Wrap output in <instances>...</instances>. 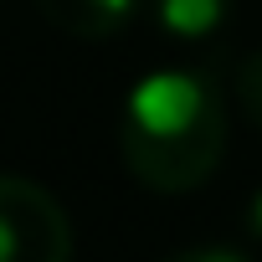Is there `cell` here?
Masks as SVG:
<instances>
[{"instance_id":"obj_3","label":"cell","mask_w":262,"mask_h":262,"mask_svg":"<svg viewBox=\"0 0 262 262\" xmlns=\"http://www.w3.org/2000/svg\"><path fill=\"white\" fill-rule=\"evenodd\" d=\"M144 0H36V11L77 41H108L139 16Z\"/></svg>"},{"instance_id":"obj_2","label":"cell","mask_w":262,"mask_h":262,"mask_svg":"<svg viewBox=\"0 0 262 262\" xmlns=\"http://www.w3.org/2000/svg\"><path fill=\"white\" fill-rule=\"evenodd\" d=\"M0 262H72V221L47 185L0 175Z\"/></svg>"},{"instance_id":"obj_4","label":"cell","mask_w":262,"mask_h":262,"mask_svg":"<svg viewBox=\"0 0 262 262\" xmlns=\"http://www.w3.org/2000/svg\"><path fill=\"white\" fill-rule=\"evenodd\" d=\"M155 21L175 41H206L231 21V0H155Z\"/></svg>"},{"instance_id":"obj_5","label":"cell","mask_w":262,"mask_h":262,"mask_svg":"<svg viewBox=\"0 0 262 262\" xmlns=\"http://www.w3.org/2000/svg\"><path fill=\"white\" fill-rule=\"evenodd\" d=\"M236 98H242L247 118L262 128V52H252V57L236 67Z\"/></svg>"},{"instance_id":"obj_6","label":"cell","mask_w":262,"mask_h":262,"mask_svg":"<svg viewBox=\"0 0 262 262\" xmlns=\"http://www.w3.org/2000/svg\"><path fill=\"white\" fill-rule=\"evenodd\" d=\"M165 262H252V257H247V252H236V247H226V242H195V247L170 252Z\"/></svg>"},{"instance_id":"obj_1","label":"cell","mask_w":262,"mask_h":262,"mask_svg":"<svg viewBox=\"0 0 262 262\" xmlns=\"http://www.w3.org/2000/svg\"><path fill=\"white\" fill-rule=\"evenodd\" d=\"M118 149L144 190L185 195L206 185L226 155V103L216 82L190 67L144 72L123 98Z\"/></svg>"},{"instance_id":"obj_7","label":"cell","mask_w":262,"mask_h":262,"mask_svg":"<svg viewBox=\"0 0 262 262\" xmlns=\"http://www.w3.org/2000/svg\"><path fill=\"white\" fill-rule=\"evenodd\" d=\"M247 226H252V236L262 242V190L252 195V206H247Z\"/></svg>"}]
</instances>
